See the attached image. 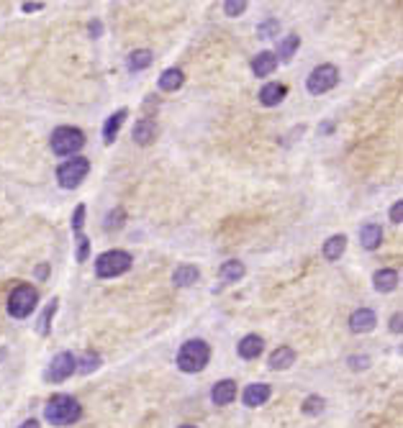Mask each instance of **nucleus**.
<instances>
[{"instance_id": "nucleus-37", "label": "nucleus", "mask_w": 403, "mask_h": 428, "mask_svg": "<svg viewBox=\"0 0 403 428\" xmlns=\"http://www.w3.org/2000/svg\"><path fill=\"white\" fill-rule=\"evenodd\" d=\"M101 31H103L101 21H90V36H92V39H98V36H101Z\"/></svg>"}, {"instance_id": "nucleus-18", "label": "nucleus", "mask_w": 403, "mask_h": 428, "mask_svg": "<svg viewBox=\"0 0 403 428\" xmlns=\"http://www.w3.org/2000/svg\"><path fill=\"white\" fill-rule=\"evenodd\" d=\"M360 243L362 249H368V252H375L380 243H383V228L378 223H365L360 228Z\"/></svg>"}, {"instance_id": "nucleus-2", "label": "nucleus", "mask_w": 403, "mask_h": 428, "mask_svg": "<svg viewBox=\"0 0 403 428\" xmlns=\"http://www.w3.org/2000/svg\"><path fill=\"white\" fill-rule=\"evenodd\" d=\"M211 359V346L203 341V339H190L180 346L177 352V367L188 375H195V372L206 370V364Z\"/></svg>"}, {"instance_id": "nucleus-10", "label": "nucleus", "mask_w": 403, "mask_h": 428, "mask_svg": "<svg viewBox=\"0 0 403 428\" xmlns=\"http://www.w3.org/2000/svg\"><path fill=\"white\" fill-rule=\"evenodd\" d=\"M375 323H378V316L370 308H360V311H354L349 316V331H354V334H370L375 328Z\"/></svg>"}, {"instance_id": "nucleus-7", "label": "nucleus", "mask_w": 403, "mask_h": 428, "mask_svg": "<svg viewBox=\"0 0 403 428\" xmlns=\"http://www.w3.org/2000/svg\"><path fill=\"white\" fill-rule=\"evenodd\" d=\"M336 83H339V69L334 65H319L306 80V90L311 95H324L329 90H334Z\"/></svg>"}, {"instance_id": "nucleus-14", "label": "nucleus", "mask_w": 403, "mask_h": 428, "mask_svg": "<svg viewBox=\"0 0 403 428\" xmlns=\"http://www.w3.org/2000/svg\"><path fill=\"white\" fill-rule=\"evenodd\" d=\"M126 118H129L126 108L116 110V113H110V116L106 118V123H103V142L108 144V146L116 142L118 131H121V126H124V121H126Z\"/></svg>"}, {"instance_id": "nucleus-16", "label": "nucleus", "mask_w": 403, "mask_h": 428, "mask_svg": "<svg viewBox=\"0 0 403 428\" xmlns=\"http://www.w3.org/2000/svg\"><path fill=\"white\" fill-rule=\"evenodd\" d=\"M372 287H375L378 293H393L395 287H398V269H390V267L378 269V272L372 275Z\"/></svg>"}, {"instance_id": "nucleus-11", "label": "nucleus", "mask_w": 403, "mask_h": 428, "mask_svg": "<svg viewBox=\"0 0 403 428\" xmlns=\"http://www.w3.org/2000/svg\"><path fill=\"white\" fill-rule=\"evenodd\" d=\"M157 134H160L157 123H154V121L147 116V118H142V121H139V123L134 126V131H131V139H134L139 146H149V144H154Z\"/></svg>"}, {"instance_id": "nucleus-17", "label": "nucleus", "mask_w": 403, "mask_h": 428, "mask_svg": "<svg viewBox=\"0 0 403 428\" xmlns=\"http://www.w3.org/2000/svg\"><path fill=\"white\" fill-rule=\"evenodd\" d=\"M293 364H295V352L290 346H277L268 359V367L275 372H283V370H288V367H293Z\"/></svg>"}, {"instance_id": "nucleus-31", "label": "nucleus", "mask_w": 403, "mask_h": 428, "mask_svg": "<svg viewBox=\"0 0 403 428\" xmlns=\"http://www.w3.org/2000/svg\"><path fill=\"white\" fill-rule=\"evenodd\" d=\"M90 257V241H88V236L80 234L77 236V249H75V259L77 262H85Z\"/></svg>"}, {"instance_id": "nucleus-24", "label": "nucleus", "mask_w": 403, "mask_h": 428, "mask_svg": "<svg viewBox=\"0 0 403 428\" xmlns=\"http://www.w3.org/2000/svg\"><path fill=\"white\" fill-rule=\"evenodd\" d=\"M345 249H347V236L345 234L331 236V239L324 243V259L336 262L339 257H342V254H345Z\"/></svg>"}, {"instance_id": "nucleus-8", "label": "nucleus", "mask_w": 403, "mask_h": 428, "mask_svg": "<svg viewBox=\"0 0 403 428\" xmlns=\"http://www.w3.org/2000/svg\"><path fill=\"white\" fill-rule=\"evenodd\" d=\"M77 372V359L69 352H59L47 367V379L49 382H65Z\"/></svg>"}, {"instance_id": "nucleus-39", "label": "nucleus", "mask_w": 403, "mask_h": 428, "mask_svg": "<svg viewBox=\"0 0 403 428\" xmlns=\"http://www.w3.org/2000/svg\"><path fill=\"white\" fill-rule=\"evenodd\" d=\"M34 275H36L39 280H47V277H49V267H47V264H42V267H36Z\"/></svg>"}, {"instance_id": "nucleus-3", "label": "nucleus", "mask_w": 403, "mask_h": 428, "mask_svg": "<svg viewBox=\"0 0 403 428\" xmlns=\"http://www.w3.org/2000/svg\"><path fill=\"white\" fill-rule=\"evenodd\" d=\"M85 142H88L85 131L75 126H59L49 136V146L57 157H72V154H77V151L83 149Z\"/></svg>"}, {"instance_id": "nucleus-15", "label": "nucleus", "mask_w": 403, "mask_h": 428, "mask_svg": "<svg viewBox=\"0 0 403 428\" xmlns=\"http://www.w3.org/2000/svg\"><path fill=\"white\" fill-rule=\"evenodd\" d=\"M236 397V382L234 379H221V382H216L213 385V390H211V400H213V405H231Z\"/></svg>"}, {"instance_id": "nucleus-34", "label": "nucleus", "mask_w": 403, "mask_h": 428, "mask_svg": "<svg viewBox=\"0 0 403 428\" xmlns=\"http://www.w3.org/2000/svg\"><path fill=\"white\" fill-rule=\"evenodd\" d=\"M390 221H393V223H401L403 221V200L393 203V208H390Z\"/></svg>"}, {"instance_id": "nucleus-40", "label": "nucleus", "mask_w": 403, "mask_h": 428, "mask_svg": "<svg viewBox=\"0 0 403 428\" xmlns=\"http://www.w3.org/2000/svg\"><path fill=\"white\" fill-rule=\"evenodd\" d=\"M21 428H42V423H39V420H34V418H28L26 423H21Z\"/></svg>"}, {"instance_id": "nucleus-32", "label": "nucleus", "mask_w": 403, "mask_h": 428, "mask_svg": "<svg viewBox=\"0 0 403 428\" xmlns=\"http://www.w3.org/2000/svg\"><path fill=\"white\" fill-rule=\"evenodd\" d=\"M244 10H247V3H244V0H227V3H224V13L231 18L242 16Z\"/></svg>"}, {"instance_id": "nucleus-36", "label": "nucleus", "mask_w": 403, "mask_h": 428, "mask_svg": "<svg viewBox=\"0 0 403 428\" xmlns=\"http://www.w3.org/2000/svg\"><path fill=\"white\" fill-rule=\"evenodd\" d=\"M390 331H393V334H401V313H395L393 318H390Z\"/></svg>"}, {"instance_id": "nucleus-13", "label": "nucleus", "mask_w": 403, "mask_h": 428, "mask_svg": "<svg viewBox=\"0 0 403 428\" xmlns=\"http://www.w3.org/2000/svg\"><path fill=\"white\" fill-rule=\"evenodd\" d=\"M288 98V87L283 83H268L265 87L260 90V103L262 105H268V108H275L280 103Z\"/></svg>"}, {"instance_id": "nucleus-43", "label": "nucleus", "mask_w": 403, "mask_h": 428, "mask_svg": "<svg viewBox=\"0 0 403 428\" xmlns=\"http://www.w3.org/2000/svg\"><path fill=\"white\" fill-rule=\"evenodd\" d=\"M180 428H195V426H180Z\"/></svg>"}, {"instance_id": "nucleus-28", "label": "nucleus", "mask_w": 403, "mask_h": 428, "mask_svg": "<svg viewBox=\"0 0 403 428\" xmlns=\"http://www.w3.org/2000/svg\"><path fill=\"white\" fill-rule=\"evenodd\" d=\"M324 405H327V400L321 395H309L303 400V416H319V413H324Z\"/></svg>"}, {"instance_id": "nucleus-12", "label": "nucleus", "mask_w": 403, "mask_h": 428, "mask_svg": "<svg viewBox=\"0 0 403 428\" xmlns=\"http://www.w3.org/2000/svg\"><path fill=\"white\" fill-rule=\"evenodd\" d=\"M262 352H265V341H262V336H257V334L244 336L242 341L236 344V354H239L242 359H247V361L257 359Z\"/></svg>"}, {"instance_id": "nucleus-20", "label": "nucleus", "mask_w": 403, "mask_h": 428, "mask_svg": "<svg viewBox=\"0 0 403 428\" xmlns=\"http://www.w3.org/2000/svg\"><path fill=\"white\" fill-rule=\"evenodd\" d=\"M201 280V269L195 267V264H180V267L172 272V282L177 287H190L195 285Z\"/></svg>"}, {"instance_id": "nucleus-6", "label": "nucleus", "mask_w": 403, "mask_h": 428, "mask_svg": "<svg viewBox=\"0 0 403 428\" xmlns=\"http://www.w3.org/2000/svg\"><path fill=\"white\" fill-rule=\"evenodd\" d=\"M90 172V162L85 160V157H72V160L62 162L57 167V182L59 187H65V190H75V187L83 185V180L88 177Z\"/></svg>"}, {"instance_id": "nucleus-23", "label": "nucleus", "mask_w": 403, "mask_h": 428, "mask_svg": "<svg viewBox=\"0 0 403 428\" xmlns=\"http://www.w3.org/2000/svg\"><path fill=\"white\" fill-rule=\"evenodd\" d=\"M219 275L224 282H239V280L247 275V267H244V262H239V259H229L227 264H221Z\"/></svg>"}, {"instance_id": "nucleus-38", "label": "nucleus", "mask_w": 403, "mask_h": 428, "mask_svg": "<svg viewBox=\"0 0 403 428\" xmlns=\"http://www.w3.org/2000/svg\"><path fill=\"white\" fill-rule=\"evenodd\" d=\"M21 8H24L26 13H34V10H42L44 8V3H24Z\"/></svg>"}, {"instance_id": "nucleus-30", "label": "nucleus", "mask_w": 403, "mask_h": 428, "mask_svg": "<svg viewBox=\"0 0 403 428\" xmlns=\"http://www.w3.org/2000/svg\"><path fill=\"white\" fill-rule=\"evenodd\" d=\"M280 34V21L277 18H268V21H262L260 26H257V36L260 39H272V36Z\"/></svg>"}, {"instance_id": "nucleus-41", "label": "nucleus", "mask_w": 403, "mask_h": 428, "mask_svg": "<svg viewBox=\"0 0 403 428\" xmlns=\"http://www.w3.org/2000/svg\"><path fill=\"white\" fill-rule=\"evenodd\" d=\"M331 134V131H334V123H321V128H319V134Z\"/></svg>"}, {"instance_id": "nucleus-35", "label": "nucleus", "mask_w": 403, "mask_h": 428, "mask_svg": "<svg viewBox=\"0 0 403 428\" xmlns=\"http://www.w3.org/2000/svg\"><path fill=\"white\" fill-rule=\"evenodd\" d=\"M347 364H349L352 370H365V367L370 364V359H368V357H349V359H347Z\"/></svg>"}, {"instance_id": "nucleus-27", "label": "nucleus", "mask_w": 403, "mask_h": 428, "mask_svg": "<svg viewBox=\"0 0 403 428\" xmlns=\"http://www.w3.org/2000/svg\"><path fill=\"white\" fill-rule=\"evenodd\" d=\"M57 313V298H51L49 302H47V308H44V313H42V318H39V326H36V331L42 336H49V331H51V316Z\"/></svg>"}, {"instance_id": "nucleus-26", "label": "nucleus", "mask_w": 403, "mask_h": 428, "mask_svg": "<svg viewBox=\"0 0 403 428\" xmlns=\"http://www.w3.org/2000/svg\"><path fill=\"white\" fill-rule=\"evenodd\" d=\"M101 364H103L101 354L98 352H85L83 357H80V361H77V372H80V375H90V372H95Z\"/></svg>"}, {"instance_id": "nucleus-4", "label": "nucleus", "mask_w": 403, "mask_h": 428, "mask_svg": "<svg viewBox=\"0 0 403 428\" xmlns=\"http://www.w3.org/2000/svg\"><path fill=\"white\" fill-rule=\"evenodd\" d=\"M131 262L134 257L129 252H121V249H110V252H103L95 262V275L101 280H110V277H118V275H124L131 269Z\"/></svg>"}, {"instance_id": "nucleus-25", "label": "nucleus", "mask_w": 403, "mask_h": 428, "mask_svg": "<svg viewBox=\"0 0 403 428\" xmlns=\"http://www.w3.org/2000/svg\"><path fill=\"white\" fill-rule=\"evenodd\" d=\"M151 62H154V57H151L149 49H134L126 57V67L131 69V72H142V69L149 67Z\"/></svg>"}, {"instance_id": "nucleus-5", "label": "nucleus", "mask_w": 403, "mask_h": 428, "mask_svg": "<svg viewBox=\"0 0 403 428\" xmlns=\"http://www.w3.org/2000/svg\"><path fill=\"white\" fill-rule=\"evenodd\" d=\"M36 302H39V293L31 285H18L10 290L8 295V316L10 318H28L34 313Z\"/></svg>"}, {"instance_id": "nucleus-1", "label": "nucleus", "mask_w": 403, "mask_h": 428, "mask_svg": "<svg viewBox=\"0 0 403 428\" xmlns=\"http://www.w3.org/2000/svg\"><path fill=\"white\" fill-rule=\"evenodd\" d=\"M80 416H83V405L77 403L72 395H54V397H49L47 408H44V418L49 420L51 426L77 423Z\"/></svg>"}, {"instance_id": "nucleus-19", "label": "nucleus", "mask_w": 403, "mask_h": 428, "mask_svg": "<svg viewBox=\"0 0 403 428\" xmlns=\"http://www.w3.org/2000/svg\"><path fill=\"white\" fill-rule=\"evenodd\" d=\"M277 69V59L272 51H260L257 57L252 59V72L254 77H270Z\"/></svg>"}, {"instance_id": "nucleus-33", "label": "nucleus", "mask_w": 403, "mask_h": 428, "mask_svg": "<svg viewBox=\"0 0 403 428\" xmlns=\"http://www.w3.org/2000/svg\"><path fill=\"white\" fill-rule=\"evenodd\" d=\"M85 213H88V208H85V203H80V205H77V208H75V213H72V231H75V236H80V228H83Z\"/></svg>"}, {"instance_id": "nucleus-9", "label": "nucleus", "mask_w": 403, "mask_h": 428, "mask_svg": "<svg viewBox=\"0 0 403 428\" xmlns=\"http://www.w3.org/2000/svg\"><path fill=\"white\" fill-rule=\"evenodd\" d=\"M270 395H272L270 385H265V382H252V385H247L242 400L247 408H260V405H265L270 400Z\"/></svg>"}, {"instance_id": "nucleus-22", "label": "nucleus", "mask_w": 403, "mask_h": 428, "mask_svg": "<svg viewBox=\"0 0 403 428\" xmlns=\"http://www.w3.org/2000/svg\"><path fill=\"white\" fill-rule=\"evenodd\" d=\"M298 46H301V36H298V34H290L288 39H283V42L277 44V49L272 51V54H275V59H277V65H280V62H290V59L295 57Z\"/></svg>"}, {"instance_id": "nucleus-42", "label": "nucleus", "mask_w": 403, "mask_h": 428, "mask_svg": "<svg viewBox=\"0 0 403 428\" xmlns=\"http://www.w3.org/2000/svg\"><path fill=\"white\" fill-rule=\"evenodd\" d=\"M3 357H6V352H0V359H3Z\"/></svg>"}, {"instance_id": "nucleus-21", "label": "nucleus", "mask_w": 403, "mask_h": 428, "mask_svg": "<svg viewBox=\"0 0 403 428\" xmlns=\"http://www.w3.org/2000/svg\"><path fill=\"white\" fill-rule=\"evenodd\" d=\"M183 83H185V72L180 67H170L160 75V90H165V93H175V90H180Z\"/></svg>"}, {"instance_id": "nucleus-29", "label": "nucleus", "mask_w": 403, "mask_h": 428, "mask_svg": "<svg viewBox=\"0 0 403 428\" xmlns=\"http://www.w3.org/2000/svg\"><path fill=\"white\" fill-rule=\"evenodd\" d=\"M124 221H126V210H124V208H113L108 216H106V223H103V228H106V231H116V228L124 226Z\"/></svg>"}]
</instances>
